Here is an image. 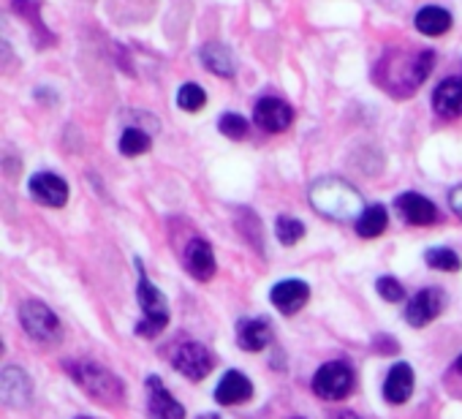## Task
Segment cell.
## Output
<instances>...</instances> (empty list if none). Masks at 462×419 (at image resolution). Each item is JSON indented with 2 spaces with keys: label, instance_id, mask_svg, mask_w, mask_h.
Returning <instances> with one entry per match:
<instances>
[{
  "label": "cell",
  "instance_id": "obj_17",
  "mask_svg": "<svg viewBox=\"0 0 462 419\" xmlns=\"http://www.w3.org/2000/svg\"><path fill=\"white\" fill-rule=\"evenodd\" d=\"M185 267L193 278L199 281H209L215 275V254L212 246L207 240H190L185 248Z\"/></svg>",
  "mask_w": 462,
  "mask_h": 419
},
{
  "label": "cell",
  "instance_id": "obj_18",
  "mask_svg": "<svg viewBox=\"0 0 462 419\" xmlns=\"http://www.w3.org/2000/svg\"><path fill=\"white\" fill-rule=\"evenodd\" d=\"M413 392V370L408 362H397L392 365V370L386 373V381H383V397L394 405L405 403Z\"/></svg>",
  "mask_w": 462,
  "mask_h": 419
},
{
  "label": "cell",
  "instance_id": "obj_5",
  "mask_svg": "<svg viewBox=\"0 0 462 419\" xmlns=\"http://www.w3.org/2000/svg\"><path fill=\"white\" fill-rule=\"evenodd\" d=\"M20 321L25 332L39 343H55L60 338V319L42 300H25L20 305Z\"/></svg>",
  "mask_w": 462,
  "mask_h": 419
},
{
  "label": "cell",
  "instance_id": "obj_19",
  "mask_svg": "<svg viewBox=\"0 0 462 419\" xmlns=\"http://www.w3.org/2000/svg\"><path fill=\"white\" fill-rule=\"evenodd\" d=\"M199 58H201V63H204V69H207L209 74H217V77H223V79H231V77H235V71H237L235 55H231V50H228L226 44H220V42L204 44L201 52H199Z\"/></svg>",
  "mask_w": 462,
  "mask_h": 419
},
{
  "label": "cell",
  "instance_id": "obj_27",
  "mask_svg": "<svg viewBox=\"0 0 462 419\" xmlns=\"http://www.w3.org/2000/svg\"><path fill=\"white\" fill-rule=\"evenodd\" d=\"M217 128L223 136L228 139H243L248 134V120L243 115H235V112H226L220 120H217Z\"/></svg>",
  "mask_w": 462,
  "mask_h": 419
},
{
  "label": "cell",
  "instance_id": "obj_3",
  "mask_svg": "<svg viewBox=\"0 0 462 419\" xmlns=\"http://www.w3.org/2000/svg\"><path fill=\"white\" fill-rule=\"evenodd\" d=\"M435 55L432 52H416V55H402V58H386L378 69L381 79L386 82V90L394 96H411L432 71Z\"/></svg>",
  "mask_w": 462,
  "mask_h": 419
},
{
  "label": "cell",
  "instance_id": "obj_7",
  "mask_svg": "<svg viewBox=\"0 0 462 419\" xmlns=\"http://www.w3.org/2000/svg\"><path fill=\"white\" fill-rule=\"evenodd\" d=\"M171 365L174 370H180L185 378L190 381H201L212 373L215 368V357L207 346L196 343V340H180L171 349Z\"/></svg>",
  "mask_w": 462,
  "mask_h": 419
},
{
  "label": "cell",
  "instance_id": "obj_14",
  "mask_svg": "<svg viewBox=\"0 0 462 419\" xmlns=\"http://www.w3.org/2000/svg\"><path fill=\"white\" fill-rule=\"evenodd\" d=\"M273 305L283 313V316H294L300 313L308 300H310V286L305 281H281L275 289H273Z\"/></svg>",
  "mask_w": 462,
  "mask_h": 419
},
{
  "label": "cell",
  "instance_id": "obj_11",
  "mask_svg": "<svg viewBox=\"0 0 462 419\" xmlns=\"http://www.w3.org/2000/svg\"><path fill=\"white\" fill-rule=\"evenodd\" d=\"M147 416L150 419H185V408L163 386V381L158 376L147 378Z\"/></svg>",
  "mask_w": 462,
  "mask_h": 419
},
{
  "label": "cell",
  "instance_id": "obj_28",
  "mask_svg": "<svg viewBox=\"0 0 462 419\" xmlns=\"http://www.w3.org/2000/svg\"><path fill=\"white\" fill-rule=\"evenodd\" d=\"M375 289H378V294H381L386 303H400V300L405 297V289H402V284H400L397 278H392V275H383V278H378Z\"/></svg>",
  "mask_w": 462,
  "mask_h": 419
},
{
  "label": "cell",
  "instance_id": "obj_25",
  "mask_svg": "<svg viewBox=\"0 0 462 419\" xmlns=\"http://www.w3.org/2000/svg\"><path fill=\"white\" fill-rule=\"evenodd\" d=\"M424 262H427L430 267H435V270H443V273H457V270L462 267L459 256H457L451 248H430V251L424 254Z\"/></svg>",
  "mask_w": 462,
  "mask_h": 419
},
{
  "label": "cell",
  "instance_id": "obj_9",
  "mask_svg": "<svg viewBox=\"0 0 462 419\" xmlns=\"http://www.w3.org/2000/svg\"><path fill=\"white\" fill-rule=\"evenodd\" d=\"M443 308H446V294L440 289H421L419 294L411 297L405 308V321L411 327H427L432 319L440 316Z\"/></svg>",
  "mask_w": 462,
  "mask_h": 419
},
{
  "label": "cell",
  "instance_id": "obj_16",
  "mask_svg": "<svg viewBox=\"0 0 462 419\" xmlns=\"http://www.w3.org/2000/svg\"><path fill=\"white\" fill-rule=\"evenodd\" d=\"M432 109L435 115L451 120V117H462V79L459 77H446L435 93H432Z\"/></svg>",
  "mask_w": 462,
  "mask_h": 419
},
{
  "label": "cell",
  "instance_id": "obj_13",
  "mask_svg": "<svg viewBox=\"0 0 462 419\" xmlns=\"http://www.w3.org/2000/svg\"><path fill=\"white\" fill-rule=\"evenodd\" d=\"M33 199L47 207H63L69 201V182L55 172H36L28 182Z\"/></svg>",
  "mask_w": 462,
  "mask_h": 419
},
{
  "label": "cell",
  "instance_id": "obj_23",
  "mask_svg": "<svg viewBox=\"0 0 462 419\" xmlns=\"http://www.w3.org/2000/svg\"><path fill=\"white\" fill-rule=\"evenodd\" d=\"M150 144H152V142H150V134H147V131H142L139 126L125 128V131H123V136H120V153H123V155H128V158L147 153V150H150Z\"/></svg>",
  "mask_w": 462,
  "mask_h": 419
},
{
  "label": "cell",
  "instance_id": "obj_21",
  "mask_svg": "<svg viewBox=\"0 0 462 419\" xmlns=\"http://www.w3.org/2000/svg\"><path fill=\"white\" fill-rule=\"evenodd\" d=\"M413 25H416V31L421 36H443V33L451 31V14L446 9H440V6H424L416 14Z\"/></svg>",
  "mask_w": 462,
  "mask_h": 419
},
{
  "label": "cell",
  "instance_id": "obj_31",
  "mask_svg": "<svg viewBox=\"0 0 462 419\" xmlns=\"http://www.w3.org/2000/svg\"><path fill=\"white\" fill-rule=\"evenodd\" d=\"M199 419H220V416H217V414H201Z\"/></svg>",
  "mask_w": 462,
  "mask_h": 419
},
{
  "label": "cell",
  "instance_id": "obj_26",
  "mask_svg": "<svg viewBox=\"0 0 462 419\" xmlns=\"http://www.w3.org/2000/svg\"><path fill=\"white\" fill-rule=\"evenodd\" d=\"M275 232H278V240H281L283 246H297V243L305 237L302 221H297V219H291V216H281L278 224H275Z\"/></svg>",
  "mask_w": 462,
  "mask_h": 419
},
{
  "label": "cell",
  "instance_id": "obj_2",
  "mask_svg": "<svg viewBox=\"0 0 462 419\" xmlns=\"http://www.w3.org/2000/svg\"><path fill=\"white\" fill-rule=\"evenodd\" d=\"M66 373L79 384V389L88 397H93V400H98L104 405H123L125 386L101 362H93V359H71V362H66Z\"/></svg>",
  "mask_w": 462,
  "mask_h": 419
},
{
  "label": "cell",
  "instance_id": "obj_10",
  "mask_svg": "<svg viewBox=\"0 0 462 419\" xmlns=\"http://www.w3.org/2000/svg\"><path fill=\"white\" fill-rule=\"evenodd\" d=\"M31 395H33V381L23 368L6 365L4 370H0V400H4L6 405H12V408L28 405Z\"/></svg>",
  "mask_w": 462,
  "mask_h": 419
},
{
  "label": "cell",
  "instance_id": "obj_20",
  "mask_svg": "<svg viewBox=\"0 0 462 419\" xmlns=\"http://www.w3.org/2000/svg\"><path fill=\"white\" fill-rule=\"evenodd\" d=\"M273 340V327L264 319H240L237 321V343L245 351H262Z\"/></svg>",
  "mask_w": 462,
  "mask_h": 419
},
{
  "label": "cell",
  "instance_id": "obj_12",
  "mask_svg": "<svg viewBox=\"0 0 462 419\" xmlns=\"http://www.w3.org/2000/svg\"><path fill=\"white\" fill-rule=\"evenodd\" d=\"M394 210H397L400 219H402L405 224H413V227H430V224L438 221V207H435L427 196L413 193V191L397 196Z\"/></svg>",
  "mask_w": 462,
  "mask_h": 419
},
{
  "label": "cell",
  "instance_id": "obj_22",
  "mask_svg": "<svg viewBox=\"0 0 462 419\" xmlns=\"http://www.w3.org/2000/svg\"><path fill=\"white\" fill-rule=\"evenodd\" d=\"M386 224H389V213L383 204H370L365 207V213L356 219V232L359 237L365 240H375L386 232Z\"/></svg>",
  "mask_w": 462,
  "mask_h": 419
},
{
  "label": "cell",
  "instance_id": "obj_32",
  "mask_svg": "<svg viewBox=\"0 0 462 419\" xmlns=\"http://www.w3.org/2000/svg\"><path fill=\"white\" fill-rule=\"evenodd\" d=\"M79 419H90V416H79Z\"/></svg>",
  "mask_w": 462,
  "mask_h": 419
},
{
  "label": "cell",
  "instance_id": "obj_4",
  "mask_svg": "<svg viewBox=\"0 0 462 419\" xmlns=\"http://www.w3.org/2000/svg\"><path fill=\"white\" fill-rule=\"evenodd\" d=\"M136 267H139V289H136V297H139V305L144 311V319L136 324V332L144 335V338H155L169 324V305H166V297L161 294V289L150 284V278L144 275V270H142L139 262H136Z\"/></svg>",
  "mask_w": 462,
  "mask_h": 419
},
{
  "label": "cell",
  "instance_id": "obj_24",
  "mask_svg": "<svg viewBox=\"0 0 462 419\" xmlns=\"http://www.w3.org/2000/svg\"><path fill=\"white\" fill-rule=\"evenodd\" d=\"M204 104H207L204 88H199L196 82H188V85L180 88V93H177V107H180V109H185V112H199V109H204Z\"/></svg>",
  "mask_w": 462,
  "mask_h": 419
},
{
  "label": "cell",
  "instance_id": "obj_1",
  "mask_svg": "<svg viewBox=\"0 0 462 419\" xmlns=\"http://www.w3.org/2000/svg\"><path fill=\"white\" fill-rule=\"evenodd\" d=\"M308 201L319 216L346 224L356 221L365 213V199L362 193L343 177H321L310 185Z\"/></svg>",
  "mask_w": 462,
  "mask_h": 419
},
{
  "label": "cell",
  "instance_id": "obj_8",
  "mask_svg": "<svg viewBox=\"0 0 462 419\" xmlns=\"http://www.w3.org/2000/svg\"><path fill=\"white\" fill-rule=\"evenodd\" d=\"M254 120L267 134H283L294 123V109L283 98L267 96V98H259V104L254 107Z\"/></svg>",
  "mask_w": 462,
  "mask_h": 419
},
{
  "label": "cell",
  "instance_id": "obj_30",
  "mask_svg": "<svg viewBox=\"0 0 462 419\" xmlns=\"http://www.w3.org/2000/svg\"><path fill=\"white\" fill-rule=\"evenodd\" d=\"M451 376H457V378H462V357H457V362L451 365Z\"/></svg>",
  "mask_w": 462,
  "mask_h": 419
},
{
  "label": "cell",
  "instance_id": "obj_29",
  "mask_svg": "<svg viewBox=\"0 0 462 419\" xmlns=\"http://www.w3.org/2000/svg\"><path fill=\"white\" fill-rule=\"evenodd\" d=\"M448 204H451V210H454V213L462 219V185H457L451 193H448Z\"/></svg>",
  "mask_w": 462,
  "mask_h": 419
},
{
  "label": "cell",
  "instance_id": "obj_6",
  "mask_svg": "<svg viewBox=\"0 0 462 419\" xmlns=\"http://www.w3.org/2000/svg\"><path fill=\"white\" fill-rule=\"evenodd\" d=\"M313 392L321 400H346L354 392V370L348 362H327L313 376Z\"/></svg>",
  "mask_w": 462,
  "mask_h": 419
},
{
  "label": "cell",
  "instance_id": "obj_15",
  "mask_svg": "<svg viewBox=\"0 0 462 419\" xmlns=\"http://www.w3.org/2000/svg\"><path fill=\"white\" fill-rule=\"evenodd\" d=\"M251 397H254V384L245 373H240V370L223 373V378L215 389V400L220 405H240V403H248Z\"/></svg>",
  "mask_w": 462,
  "mask_h": 419
}]
</instances>
